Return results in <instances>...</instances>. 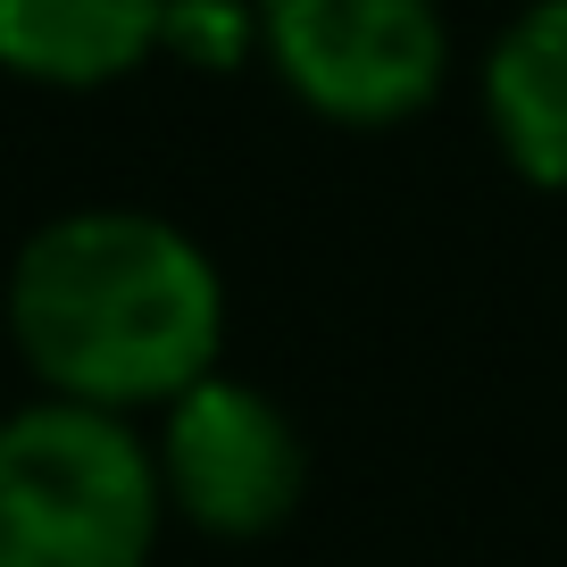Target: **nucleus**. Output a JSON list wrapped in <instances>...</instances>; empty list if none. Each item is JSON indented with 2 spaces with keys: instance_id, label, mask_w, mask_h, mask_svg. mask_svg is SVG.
Returning a JSON list of instances; mask_svg holds the SVG:
<instances>
[{
  "instance_id": "1",
  "label": "nucleus",
  "mask_w": 567,
  "mask_h": 567,
  "mask_svg": "<svg viewBox=\"0 0 567 567\" xmlns=\"http://www.w3.org/2000/svg\"><path fill=\"white\" fill-rule=\"evenodd\" d=\"M0 326L42 401L151 425L226 368L234 301L193 226L142 200H84L18 243Z\"/></svg>"
},
{
  "instance_id": "2",
  "label": "nucleus",
  "mask_w": 567,
  "mask_h": 567,
  "mask_svg": "<svg viewBox=\"0 0 567 567\" xmlns=\"http://www.w3.org/2000/svg\"><path fill=\"white\" fill-rule=\"evenodd\" d=\"M159 534L151 425L42 392L0 417V567H151Z\"/></svg>"
},
{
  "instance_id": "3",
  "label": "nucleus",
  "mask_w": 567,
  "mask_h": 567,
  "mask_svg": "<svg viewBox=\"0 0 567 567\" xmlns=\"http://www.w3.org/2000/svg\"><path fill=\"white\" fill-rule=\"evenodd\" d=\"M259 68L342 134H392L451 92L443 0H259Z\"/></svg>"
},
{
  "instance_id": "4",
  "label": "nucleus",
  "mask_w": 567,
  "mask_h": 567,
  "mask_svg": "<svg viewBox=\"0 0 567 567\" xmlns=\"http://www.w3.org/2000/svg\"><path fill=\"white\" fill-rule=\"evenodd\" d=\"M151 460H159L167 517L200 543H267L292 526L309 493V443L292 409L267 384L217 368L184 401L151 417Z\"/></svg>"
},
{
  "instance_id": "5",
  "label": "nucleus",
  "mask_w": 567,
  "mask_h": 567,
  "mask_svg": "<svg viewBox=\"0 0 567 567\" xmlns=\"http://www.w3.org/2000/svg\"><path fill=\"white\" fill-rule=\"evenodd\" d=\"M476 109L501 167L567 200V0H526L476 59Z\"/></svg>"
},
{
  "instance_id": "6",
  "label": "nucleus",
  "mask_w": 567,
  "mask_h": 567,
  "mask_svg": "<svg viewBox=\"0 0 567 567\" xmlns=\"http://www.w3.org/2000/svg\"><path fill=\"white\" fill-rule=\"evenodd\" d=\"M167 0H0V75L34 92H109L159 59Z\"/></svg>"
},
{
  "instance_id": "7",
  "label": "nucleus",
  "mask_w": 567,
  "mask_h": 567,
  "mask_svg": "<svg viewBox=\"0 0 567 567\" xmlns=\"http://www.w3.org/2000/svg\"><path fill=\"white\" fill-rule=\"evenodd\" d=\"M159 59L184 75H243L259 68V0H167Z\"/></svg>"
}]
</instances>
